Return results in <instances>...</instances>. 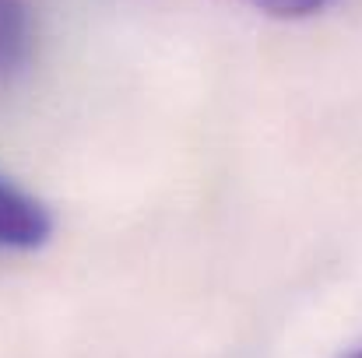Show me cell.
Returning <instances> with one entry per match:
<instances>
[{
  "label": "cell",
  "instance_id": "obj_1",
  "mask_svg": "<svg viewBox=\"0 0 362 358\" xmlns=\"http://www.w3.org/2000/svg\"><path fill=\"white\" fill-rule=\"evenodd\" d=\"M53 236L49 208L0 172V249L32 253Z\"/></svg>",
  "mask_w": 362,
  "mask_h": 358
},
{
  "label": "cell",
  "instance_id": "obj_2",
  "mask_svg": "<svg viewBox=\"0 0 362 358\" xmlns=\"http://www.w3.org/2000/svg\"><path fill=\"white\" fill-rule=\"evenodd\" d=\"M32 56V14L25 0H0V85L25 71Z\"/></svg>",
  "mask_w": 362,
  "mask_h": 358
},
{
  "label": "cell",
  "instance_id": "obj_3",
  "mask_svg": "<svg viewBox=\"0 0 362 358\" xmlns=\"http://www.w3.org/2000/svg\"><path fill=\"white\" fill-rule=\"evenodd\" d=\"M246 4H253L257 11L274 14V18H310L334 0H246Z\"/></svg>",
  "mask_w": 362,
  "mask_h": 358
},
{
  "label": "cell",
  "instance_id": "obj_4",
  "mask_svg": "<svg viewBox=\"0 0 362 358\" xmlns=\"http://www.w3.org/2000/svg\"><path fill=\"white\" fill-rule=\"evenodd\" d=\"M349 358H362V352H356V355H349Z\"/></svg>",
  "mask_w": 362,
  "mask_h": 358
}]
</instances>
